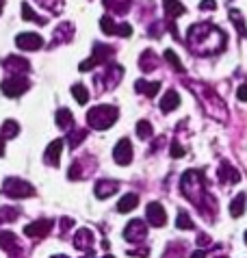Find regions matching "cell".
I'll use <instances>...</instances> for the list:
<instances>
[{"label":"cell","instance_id":"obj_1","mask_svg":"<svg viewBox=\"0 0 247 258\" xmlns=\"http://www.w3.org/2000/svg\"><path fill=\"white\" fill-rule=\"evenodd\" d=\"M228 44L226 33L221 31L219 26L210 24V22H200L193 24L187 31V46L193 54L200 56H213L219 54Z\"/></svg>","mask_w":247,"mask_h":258},{"label":"cell","instance_id":"obj_2","mask_svg":"<svg viewBox=\"0 0 247 258\" xmlns=\"http://www.w3.org/2000/svg\"><path fill=\"white\" fill-rule=\"evenodd\" d=\"M180 189H182L184 198L191 200V202L198 206V211L202 209H215V200L213 196L206 191V184H204V174L198 169H189L187 174L182 176L180 180Z\"/></svg>","mask_w":247,"mask_h":258},{"label":"cell","instance_id":"obj_3","mask_svg":"<svg viewBox=\"0 0 247 258\" xmlns=\"http://www.w3.org/2000/svg\"><path fill=\"white\" fill-rule=\"evenodd\" d=\"M119 117V111L117 106H111V104H98L89 109L87 113V124L91 128H96V131H106V128H111L115 121Z\"/></svg>","mask_w":247,"mask_h":258},{"label":"cell","instance_id":"obj_4","mask_svg":"<svg viewBox=\"0 0 247 258\" xmlns=\"http://www.w3.org/2000/svg\"><path fill=\"white\" fill-rule=\"evenodd\" d=\"M113 54H115L113 46L96 44V46H93V54L89 56V59H85L81 66H78V70H81V72H89V70L98 68V66H104V63H108V59H111Z\"/></svg>","mask_w":247,"mask_h":258},{"label":"cell","instance_id":"obj_5","mask_svg":"<svg viewBox=\"0 0 247 258\" xmlns=\"http://www.w3.org/2000/svg\"><path fill=\"white\" fill-rule=\"evenodd\" d=\"M3 191H5L9 198H18V200L35 196L33 184H28L26 180H20V178H7L5 184H3Z\"/></svg>","mask_w":247,"mask_h":258},{"label":"cell","instance_id":"obj_6","mask_svg":"<svg viewBox=\"0 0 247 258\" xmlns=\"http://www.w3.org/2000/svg\"><path fill=\"white\" fill-rule=\"evenodd\" d=\"M0 89H3V94L7 98H18L28 89V81L24 76H11V78H7V81H3Z\"/></svg>","mask_w":247,"mask_h":258},{"label":"cell","instance_id":"obj_7","mask_svg":"<svg viewBox=\"0 0 247 258\" xmlns=\"http://www.w3.org/2000/svg\"><path fill=\"white\" fill-rule=\"evenodd\" d=\"M145 236H148V226H145L141 219H133L126 228H124V239H126V241L141 243Z\"/></svg>","mask_w":247,"mask_h":258},{"label":"cell","instance_id":"obj_8","mask_svg":"<svg viewBox=\"0 0 247 258\" xmlns=\"http://www.w3.org/2000/svg\"><path fill=\"white\" fill-rule=\"evenodd\" d=\"M113 161L117 165H128L133 161V143H130V139L117 141V146L113 148Z\"/></svg>","mask_w":247,"mask_h":258},{"label":"cell","instance_id":"obj_9","mask_svg":"<svg viewBox=\"0 0 247 258\" xmlns=\"http://www.w3.org/2000/svg\"><path fill=\"white\" fill-rule=\"evenodd\" d=\"M145 217H148V224H152L154 228H161L167 224V213L158 202H152L145 206Z\"/></svg>","mask_w":247,"mask_h":258},{"label":"cell","instance_id":"obj_10","mask_svg":"<svg viewBox=\"0 0 247 258\" xmlns=\"http://www.w3.org/2000/svg\"><path fill=\"white\" fill-rule=\"evenodd\" d=\"M16 46L20 50H39L43 46V39L37 33H20L16 37Z\"/></svg>","mask_w":247,"mask_h":258},{"label":"cell","instance_id":"obj_11","mask_svg":"<svg viewBox=\"0 0 247 258\" xmlns=\"http://www.w3.org/2000/svg\"><path fill=\"white\" fill-rule=\"evenodd\" d=\"M50 230H52V221L50 219H39V221H33V224L24 226V234L31 236V239H41Z\"/></svg>","mask_w":247,"mask_h":258},{"label":"cell","instance_id":"obj_12","mask_svg":"<svg viewBox=\"0 0 247 258\" xmlns=\"http://www.w3.org/2000/svg\"><path fill=\"white\" fill-rule=\"evenodd\" d=\"M63 146H65V141H63V139H54V141L46 148V152H43V161H46L48 165H52V167H56V165L61 163Z\"/></svg>","mask_w":247,"mask_h":258},{"label":"cell","instance_id":"obj_13","mask_svg":"<svg viewBox=\"0 0 247 258\" xmlns=\"http://www.w3.org/2000/svg\"><path fill=\"white\" fill-rule=\"evenodd\" d=\"M3 66L9 72H13V76H22V74H26V72L31 70V63H28L26 59H22V56H16V54L7 56Z\"/></svg>","mask_w":247,"mask_h":258},{"label":"cell","instance_id":"obj_14","mask_svg":"<svg viewBox=\"0 0 247 258\" xmlns=\"http://www.w3.org/2000/svg\"><path fill=\"white\" fill-rule=\"evenodd\" d=\"M74 247L81 249V252H91L93 249V232L87 230V228H81L74 234Z\"/></svg>","mask_w":247,"mask_h":258},{"label":"cell","instance_id":"obj_15","mask_svg":"<svg viewBox=\"0 0 247 258\" xmlns=\"http://www.w3.org/2000/svg\"><path fill=\"white\" fill-rule=\"evenodd\" d=\"M0 247H3L7 254L16 256V254L20 252V243H18V236L13 234L11 230H3V232H0Z\"/></svg>","mask_w":247,"mask_h":258},{"label":"cell","instance_id":"obj_16","mask_svg":"<svg viewBox=\"0 0 247 258\" xmlns=\"http://www.w3.org/2000/svg\"><path fill=\"white\" fill-rule=\"evenodd\" d=\"M119 189V182L117 180H100V182H96V198H100V200H106V198H111L115 191Z\"/></svg>","mask_w":247,"mask_h":258},{"label":"cell","instance_id":"obj_17","mask_svg":"<svg viewBox=\"0 0 247 258\" xmlns=\"http://www.w3.org/2000/svg\"><path fill=\"white\" fill-rule=\"evenodd\" d=\"M163 9H165V16L171 18V20H176V18H180V16H184L187 13L184 5L178 3V0H163Z\"/></svg>","mask_w":247,"mask_h":258},{"label":"cell","instance_id":"obj_18","mask_svg":"<svg viewBox=\"0 0 247 258\" xmlns=\"http://www.w3.org/2000/svg\"><path fill=\"white\" fill-rule=\"evenodd\" d=\"M178 106H180L178 91H167V94L163 96V100H161V111L163 113H171V111H176Z\"/></svg>","mask_w":247,"mask_h":258},{"label":"cell","instance_id":"obj_19","mask_svg":"<svg viewBox=\"0 0 247 258\" xmlns=\"http://www.w3.org/2000/svg\"><path fill=\"white\" fill-rule=\"evenodd\" d=\"M130 5H133V0H104L106 11H113L115 16H124V13H128Z\"/></svg>","mask_w":247,"mask_h":258},{"label":"cell","instance_id":"obj_20","mask_svg":"<svg viewBox=\"0 0 247 258\" xmlns=\"http://www.w3.org/2000/svg\"><path fill=\"white\" fill-rule=\"evenodd\" d=\"M135 89L139 91V94H145L148 98H154L158 91H161V83L154 81V83H145V81H137L135 83Z\"/></svg>","mask_w":247,"mask_h":258},{"label":"cell","instance_id":"obj_21","mask_svg":"<svg viewBox=\"0 0 247 258\" xmlns=\"http://www.w3.org/2000/svg\"><path fill=\"white\" fill-rule=\"evenodd\" d=\"M219 180H221V182H238V180H241V174H238V171L232 167L230 163H221Z\"/></svg>","mask_w":247,"mask_h":258},{"label":"cell","instance_id":"obj_22","mask_svg":"<svg viewBox=\"0 0 247 258\" xmlns=\"http://www.w3.org/2000/svg\"><path fill=\"white\" fill-rule=\"evenodd\" d=\"M137 204H139V196L137 193H126L119 202H117V211L119 213H130L137 209Z\"/></svg>","mask_w":247,"mask_h":258},{"label":"cell","instance_id":"obj_23","mask_svg":"<svg viewBox=\"0 0 247 258\" xmlns=\"http://www.w3.org/2000/svg\"><path fill=\"white\" fill-rule=\"evenodd\" d=\"M72 35H74V24H70V22L61 24V26L54 31V41H52V46L61 44V41H70Z\"/></svg>","mask_w":247,"mask_h":258},{"label":"cell","instance_id":"obj_24","mask_svg":"<svg viewBox=\"0 0 247 258\" xmlns=\"http://www.w3.org/2000/svg\"><path fill=\"white\" fill-rule=\"evenodd\" d=\"M121 76H124V70L119 66H111V63H106V74H104V81L108 87H115L119 81H121Z\"/></svg>","mask_w":247,"mask_h":258},{"label":"cell","instance_id":"obj_25","mask_svg":"<svg viewBox=\"0 0 247 258\" xmlns=\"http://www.w3.org/2000/svg\"><path fill=\"white\" fill-rule=\"evenodd\" d=\"M56 126H59L61 131H70V128L74 126V115H72L70 109H59L56 111Z\"/></svg>","mask_w":247,"mask_h":258},{"label":"cell","instance_id":"obj_26","mask_svg":"<svg viewBox=\"0 0 247 258\" xmlns=\"http://www.w3.org/2000/svg\"><path fill=\"white\" fill-rule=\"evenodd\" d=\"M158 66V59H156V54L152 52V50H145V52L141 54V59H139V68L143 72H154Z\"/></svg>","mask_w":247,"mask_h":258},{"label":"cell","instance_id":"obj_27","mask_svg":"<svg viewBox=\"0 0 247 258\" xmlns=\"http://www.w3.org/2000/svg\"><path fill=\"white\" fill-rule=\"evenodd\" d=\"M245 200H247L245 193H238V196L232 200V204H230V215L232 217H241V215L245 213Z\"/></svg>","mask_w":247,"mask_h":258},{"label":"cell","instance_id":"obj_28","mask_svg":"<svg viewBox=\"0 0 247 258\" xmlns=\"http://www.w3.org/2000/svg\"><path fill=\"white\" fill-rule=\"evenodd\" d=\"M152 135H154V128H152V124L148 119L137 121V137L145 141V139H152Z\"/></svg>","mask_w":247,"mask_h":258},{"label":"cell","instance_id":"obj_29","mask_svg":"<svg viewBox=\"0 0 247 258\" xmlns=\"http://www.w3.org/2000/svg\"><path fill=\"white\" fill-rule=\"evenodd\" d=\"M22 18L28 20V22H37V24H46L48 22L46 18H39L37 13L31 9V5H26V3H22Z\"/></svg>","mask_w":247,"mask_h":258},{"label":"cell","instance_id":"obj_30","mask_svg":"<svg viewBox=\"0 0 247 258\" xmlns=\"http://www.w3.org/2000/svg\"><path fill=\"white\" fill-rule=\"evenodd\" d=\"M72 96L76 98L78 104H87V100H89V91L85 89V85H72Z\"/></svg>","mask_w":247,"mask_h":258},{"label":"cell","instance_id":"obj_31","mask_svg":"<svg viewBox=\"0 0 247 258\" xmlns=\"http://www.w3.org/2000/svg\"><path fill=\"white\" fill-rule=\"evenodd\" d=\"M230 20H232V24H234V26L238 28V33H241V37H247V26H245L243 18H241V11L230 9Z\"/></svg>","mask_w":247,"mask_h":258},{"label":"cell","instance_id":"obj_32","mask_svg":"<svg viewBox=\"0 0 247 258\" xmlns=\"http://www.w3.org/2000/svg\"><path fill=\"white\" fill-rule=\"evenodd\" d=\"M18 133H20L18 121L7 119L5 124H3V137H5V139H13V137H18Z\"/></svg>","mask_w":247,"mask_h":258},{"label":"cell","instance_id":"obj_33","mask_svg":"<svg viewBox=\"0 0 247 258\" xmlns=\"http://www.w3.org/2000/svg\"><path fill=\"white\" fill-rule=\"evenodd\" d=\"M176 226L180 228V230H193V228H195V224L191 221V217H189V213H184V211H180V213H178Z\"/></svg>","mask_w":247,"mask_h":258},{"label":"cell","instance_id":"obj_34","mask_svg":"<svg viewBox=\"0 0 247 258\" xmlns=\"http://www.w3.org/2000/svg\"><path fill=\"white\" fill-rule=\"evenodd\" d=\"M100 28H102L106 35H117V24L113 22L111 16H102V20H100Z\"/></svg>","mask_w":247,"mask_h":258},{"label":"cell","instance_id":"obj_35","mask_svg":"<svg viewBox=\"0 0 247 258\" xmlns=\"http://www.w3.org/2000/svg\"><path fill=\"white\" fill-rule=\"evenodd\" d=\"M165 61L169 63V66L176 70V72H184V68H182V61L176 56V52L173 50H165Z\"/></svg>","mask_w":247,"mask_h":258},{"label":"cell","instance_id":"obj_36","mask_svg":"<svg viewBox=\"0 0 247 258\" xmlns=\"http://www.w3.org/2000/svg\"><path fill=\"white\" fill-rule=\"evenodd\" d=\"M85 137H87V131H85V128H78V131H74V133H72L70 137H68L70 148H76L78 143H83V141H85Z\"/></svg>","mask_w":247,"mask_h":258},{"label":"cell","instance_id":"obj_37","mask_svg":"<svg viewBox=\"0 0 247 258\" xmlns=\"http://www.w3.org/2000/svg\"><path fill=\"white\" fill-rule=\"evenodd\" d=\"M117 35L119 37H130V35H133V26H130L128 22L117 24Z\"/></svg>","mask_w":247,"mask_h":258},{"label":"cell","instance_id":"obj_38","mask_svg":"<svg viewBox=\"0 0 247 258\" xmlns=\"http://www.w3.org/2000/svg\"><path fill=\"white\" fill-rule=\"evenodd\" d=\"M18 217V211L16 209H3L0 211V219H5V221H11V219H16Z\"/></svg>","mask_w":247,"mask_h":258},{"label":"cell","instance_id":"obj_39","mask_svg":"<svg viewBox=\"0 0 247 258\" xmlns=\"http://www.w3.org/2000/svg\"><path fill=\"white\" fill-rule=\"evenodd\" d=\"M171 156H173V159H180V156H184V148L180 146L178 141L171 143Z\"/></svg>","mask_w":247,"mask_h":258},{"label":"cell","instance_id":"obj_40","mask_svg":"<svg viewBox=\"0 0 247 258\" xmlns=\"http://www.w3.org/2000/svg\"><path fill=\"white\" fill-rule=\"evenodd\" d=\"M200 9H202V11L217 9V0H202V3H200Z\"/></svg>","mask_w":247,"mask_h":258},{"label":"cell","instance_id":"obj_41","mask_svg":"<svg viewBox=\"0 0 247 258\" xmlns=\"http://www.w3.org/2000/svg\"><path fill=\"white\" fill-rule=\"evenodd\" d=\"M72 226H74V219H70V217H63V219H61V234H65V232H68Z\"/></svg>","mask_w":247,"mask_h":258},{"label":"cell","instance_id":"obj_42","mask_svg":"<svg viewBox=\"0 0 247 258\" xmlns=\"http://www.w3.org/2000/svg\"><path fill=\"white\" fill-rule=\"evenodd\" d=\"M236 98L241 100V102H247V85H241V87L236 89Z\"/></svg>","mask_w":247,"mask_h":258},{"label":"cell","instance_id":"obj_43","mask_svg":"<svg viewBox=\"0 0 247 258\" xmlns=\"http://www.w3.org/2000/svg\"><path fill=\"white\" fill-rule=\"evenodd\" d=\"M128 254H130V256H148L150 249H148V247H143V249H128Z\"/></svg>","mask_w":247,"mask_h":258},{"label":"cell","instance_id":"obj_44","mask_svg":"<svg viewBox=\"0 0 247 258\" xmlns=\"http://www.w3.org/2000/svg\"><path fill=\"white\" fill-rule=\"evenodd\" d=\"M210 243V239H208V234H200L198 236V245H202V247H206Z\"/></svg>","mask_w":247,"mask_h":258},{"label":"cell","instance_id":"obj_45","mask_svg":"<svg viewBox=\"0 0 247 258\" xmlns=\"http://www.w3.org/2000/svg\"><path fill=\"white\" fill-rule=\"evenodd\" d=\"M191 258H206V249H195L191 254Z\"/></svg>","mask_w":247,"mask_h":258},{"label":"cell","instance_id":"obj_46","mask_svg":"<svg viewBox=\"0 0 247 258\" xmlns=\"http://www.w3.org/2000/svg\"><path fill=\"white\" fill-rule=\"evenodd\" d=\"M3 154H5V141L0 139V156H3Z\"/></svg>","mask_w":247,"mask_h":258},{"label":"cell","instance_id":"obj_47","mask_svg":"<svg viewBox=\"0 0 247 258\" xmlns=\"http://www.w3.org/2000/svg\"><path fill=\"white\" fill-rule=\"evenodd\" d=\"M3 5H5V3H3V0H0V11H3Z\"/></svg>","mask_w":247,"mask_h":258},{"label":"cell","instance_id":"obj_48","mask_svg":"<svg viewBox=\"0 0 247 258\" xmlns=\"http://www.w3.org/2000/svg\"><path fill=\"white\" fill-rule=\"evenodd\" d=\"M52 258H68V256H52Z\"/></svg>","mask_w":247,"mask_h":258},{"label":"cell","instance_id":"obj_49","mask_svg":"<svg viewBox=\"0 0 247 258\" xmlns=\"http://www.w3.org/2000/svg\"><path fill=\"white\" fill-rule=\"evenodd\" d=\"M245 243H247V230H245Z\"/></svg>","mask_w":247,"mask_h":258},{"label":"cell","instance_id":"obj_50","mask_svg":"<svg viewBox=\"0 0 247 258\" xmlns=\"http://www.w3.org/2000/svg\"><path fill=\"white\" fill-rule=\"evenodd\" d=\"M102 258H115V256H102Z\"/></svg>","mask_w":247,"mask_h":258},{"label":"cell","instance_id":"obj_51","mask_svg":"<svg viewBox=\"0 0 247 258\" xmlns=\"http://www.w3.org/2000/svg\"><path fill=\"white\" fill-rule=\"evenodd\" d=\"M219 258H228V256H219Z\"/></svg>","mask_w":247,"mask_h":258}]
</instances>
